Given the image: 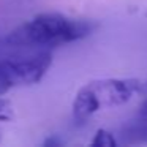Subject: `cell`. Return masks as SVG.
Listing matches in <instances>:
<instances>
[{
  "mask_svg": "<svg viewBox=\"0 0 147 147\" xmlns=\"http://www.w3.org/2000/svg\"><path fill=\"white\" fill-rule=\"evenodd\" d=\"M141 89L138 79H96L78 90L73 101L74 120L87 122L100 109L125 105Z\"/></svg>",
  "mask_w": 147,
  "mask_h": 147,
  "instance_id": "cell-2",
  "label": "cell"
},
{
  "mask_svg": "<svg viewBox=\"0 0 147 147\" xmlns=\"http://www.w3.org/2000/svg\"><path fill=\"white\" fill-rule=\"evenodd\" d=\"M92 30V22L87 21L60 13H41L10 32L5 36V43L13 52L49 49L82 40Z\"/></svg>",
  "mask_w": 147,
  "mask_h": 147,
  "instance_id": "cell-1",
  "label": "cell"
},
{
  "mask_svg": "<svg viewBox=\"0 0 147 147\" xmlns=\"http://www.w3.org/2000/svg\"><path fill=\"white\" fill-rule=\"evenodd\" d=\"M52 65L49 49L19 51L0 59V96L19 86H32L45 78Z\"/></svg>",
  "mask_w": 147,
  "mask_h": 147,
  "instance_id": "cell-3",
  "label": "cell"
},
{
  "mask_svg": "<svg viewBox=\"0 0 147 147\" xmlns=\"http://www.w3.org/2000/svg\"><path fill=\"white\" fill-rule=\"evenodd\" d=\"M10 54H13V51L7 46L5 38H0V57H7V55H10Z\"/></svg>",
  "mask_w": 147,
  "mask_h": 147,
  "instance_id": "cell-7",
  "label": "cell"
},
{
  "mask_svg": "<svg viewBox=\"0 0 147 147\" xmlns=\"http://www.w3.org/2000/svg\"><path fill=\"white\" fill-rule=\"evenodd\" d=\"M115 144H117V141H115L114 134L106 130H98L93 139L90 141V146L93 147H114Z\"/></svg>",
  "mask_w": 147,
  "mask_h": 147,
  "instance_id": "cell-5",
  "label": "cell"
},
{
  "mask_svg": "<svg viewBox=\"0 0 147 147\" xmlns=\"http://www.w3.org/2000/svg\"><path fill=\"white\" fill-rule=\"evenodd\" d=\"M142 108H144V109H147V101H146V103H144V105H142Z\"/></svg>",
  "mask_w": 147,
  "mask_h": 147,
  "instance_id": "cell-9",
  "label": "cell"
},
{
  "mask_svg": "<svg viewBox=\"0 0 147 147\" xmlns=\"http://www.w3.org/2000/svg\"><path fill=\"white\" fill-rule=\"evenodd\" d=\"M119 136L127 144H147V109L141 108L133 119L125 122Z\"/></svg>",
  "mask_w": 147,
  "mask_h": 147,
  "instance_id": "cell-4",
  "label": "cell"
},
{
  "mask_svg": "<svg viewBox=\"0 0 147 147\" xmlns=\"http://www.w3.org/2000/svg\"><path fill=\"white\" fill-rule=\"evenodd\" d=\"M13 119V106L5 98H0V122H8Z\"/></svg>",
  "mask_w": 147,
  "mask_h": 147,
  "instance_id": "cell-6",
  "label": "cell"
},
{
  "mask_svg": "<svg viewBox=\"0 0 147 147\" xmlns=\"http://www.w3.org/2000/svg\"><path fill=\"white\" fill-rule=\"evenodd\" d=\"M43 146H62V141L55 139V138H49V139H46L45 142H43Z\"/></svg>",
  "mask_w": 147,
  "mask_h": 147,
  "instance_id": "cell-8",
  "label": "cell"
},
{
  "mask_svg": "<svg viewBox=\"0 0 147 147\" xmlns=\"http://www.w3.org/2000/svg\"><path fill=\"white\" fill-rule=\"evenodd\" d=\"M0 141H2V131H0Z\"/></svg>",
  "mask_w": 147,
  "mask_h": 147,
  "instance_id": "cell-10",
  "label": "cell"
}]
</instances>
